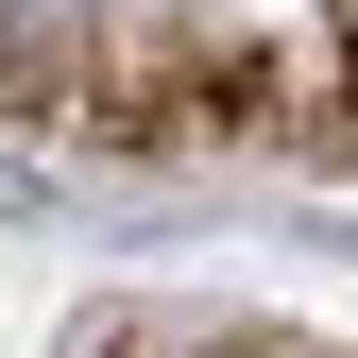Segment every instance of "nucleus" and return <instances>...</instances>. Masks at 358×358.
<instances>
[{
	"mask_svg": "<svg viewBox=\"0 0 358 358\" xmlns=\"http://www.w3.org/2000/svg\"><path fill=\"white\" fill-rule=\"evenodd\" d=\"M103 69H120L103 0H0V103H85Z\"/></svg>",
	"mask_w": 358,
	"mask_h": 358,
	"instance_id": "nucleus-1",
	"label": "nucleus"
}]
</instances>
